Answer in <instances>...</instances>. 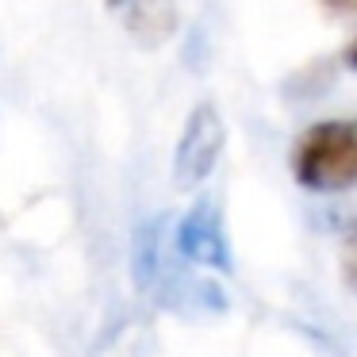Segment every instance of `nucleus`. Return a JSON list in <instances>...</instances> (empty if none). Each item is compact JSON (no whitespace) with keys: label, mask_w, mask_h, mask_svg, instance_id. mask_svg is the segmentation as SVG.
Returning a JSON list of instances; mask_svg holds the SVG:
<instances>
[{"label":"nucleus","mask_w":357,"mask_h":357,"mask_svg":"<svg viewBox=\"0 0 357 357\" xmlns=\"http://www.w3.org/2000/svg\"><path fill=\"white\" fill-rule=\"evenodd\" d=\"M292 177L311 192L357 188V119L311 123L292 146Z\"/></svg>","instance_id":"obj_1"},{"label":"nucleus","mask_w":357,"mask_h":357,"mask_svg":"<svg viewBox=\"0 0 357 357\" xmlns=\"http://www.w3.org/2000/svg\"><path fill=\"white\" fill-rule=\"evenodd\" d=\"M223 119L211 104H200V108L188 116L185 123V135L177 142V158H173V181L181 188H192L215 169L219 154H223Z\"/></svg>","instance_id":"obj_2"},{"label":"nucleus","mask_w":357,"mask_h":357,"mask_svg":"<svg viewBox=\"0 0 357 357\" xmlns=\"http://www.w3.org/2000/svg\"><path fill=\"white\" fill-rule=\"evenodd\" d=\"M127 27L142 47H162L177 31V0H127Z\"/></svg>","instance_id":"obj_3"},{"label":"nucleus","mask_w":357,"mask_h":357,"mask_svg":"<svg viewBox=\"0 0 357 357\" xmlns=\"http://www.w3.org/2000/svg\"><path fill=\"white\" fill-rule=\"evenodd\" d=\"M181 246H185L188 257L204 265H223L227 261V250H223V234H219L215 219H211L208 208H196L192 215L185 219L181 227Z\"/></svg>","instance_id":"obj_4"},{"label":"nucleus","mask_w":357,"mask_h":357,"mask_svg":"<svg viewBox=\"0 0 357 357\" xmlns=\"http://www.w3.org/2000/svg\"><path fill=\"white\" fill-rule=\"evenodd\" d=\"M319 4L334 16H357V0H319Z\"/></svg>","instance_id":"obj_5"},{"label":"nucleus","mask_w":357,"mask_h":357,"mask_svg":"<svg viewBox=\"0 0 357 357\" xmlns=\"http://www.w3.org/2000/svg\"><path fill=\"white\" fill-rule=\"evenodd\" d=\"M346 280H349V284L357 288V246H354V250H349V254H346Z\"/></svg>","instance_id":"obj_6"},{"label":"nucleus","mask_w":357,"mask_h":357,"mask_svg":"<svg viewBox=\"0 0 357 357\" xmlns=\"http://www.w3.org/2000/svg\"><path fill=\"white\" fill-rule=\"evenodd\" d=\"M342 58H346V66H349V70H357V35L349 39V47H346V54H342Z\"/></svg>","instance_id":"obj_7"},{"label":"nucleus","mask_w":357,"mask_h":357,"mask_svg":"<svg viewBox=\"0 0 357 357\" xmlns=\"http://www.w3.org/2000/svg\"><path fill=\"white\" fill-rule=\"evenodd\" d=\"M108 4H119V0H108Z\"/></svg>","instance_id":"obj_8"}]
</instances>
